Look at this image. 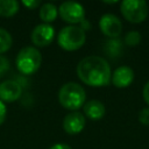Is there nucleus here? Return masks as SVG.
Returning <instances> with one entry per match:
<instances>
[{"mask_svg": "<svg viewBox=\"0 0 149 149\" xmlns=\"http://www.w3.org/2000/svg\"><path fill=\"white\" fill-rule=\"evenodd\" d=\"M77 74L79 79L94 87L106 86L111 81L112 72L107 61L99 56H87L77 65Z\"/></svg>", "mask_w": 149, "mask_h": 149, "instance_id": "f257e3e1", "label": "nucleus"}, {"mask_svg": "<svg viewBox=\"0 0 149 149\" xmlns=\"http://www.w3.org/2000/svg\"><path fill=\"white\" fill-rule=\"evenodd\" d=\"M58 100L64 108L74 112L84 106L86 100L85 90L81 85L69 81L61 87L58 92Z\"/></svg>", "mask_w": 149, "mask_h": 149, "instance_id": "f03ea898", "label": "nucleus"}, {"mask_svg": "<svg viewBox=\"0 0 149 149\" xmlns=\"http://www.w3.org/2000/svg\"><path fill=\"white\" fill-rule=\"evenodd\" d=\"M86 41L85 30L80 26H66L61 29L57 36L58 45L66 51L78 50Z\"/></svg>", "mask_w": 149, "mask_h": 149, "instance_id": "7ed1b4c3", "label": "nucleus"}, {"mask_svg": "<svg viewBox=\"0 0 149 149\" xmlns=\"http://www.w3.org/2000/svg\"><path fill=\"white\" fill-rule=\"evenodd\" d=\"M42 63V56L37 48L35 47H24L22 48L15 59L17 70L22 74H33L35 73Z\"/></svg>", "mask_w": 149, "mask_h": 149, "instance_id": "20e7f679", "label": "nucleus"}, {"mask_svg": "<svg viewBox=\"0 0 149 149\" xmlns=\"http://www.w3.org/2000/svg\"><path fill=\"white\" fill-rule=\"evenodd\" d=\"M120 10L127 21L140 23L143 22L148 15V5L143 0H123Z\"/></svg>", "mask_w": 149, "mask_h": 149, "instance_id": "39448f33", "label": "nucleus"}, {"mask_svg": "<svg viewBox=\"0 0 149 149\" xmlns=\"http://www.w3.org/2000/svg\"><path fill=\"white\" fill-rule=\"evenodd\" d=\"M58 14L63 21L76 26L77 23H81L85 20V10L84 7L74 1H65L61 3L58 8Z\"/></svg>", "mask_w": 149, "mask_h": 149, "instance_id": "423d86ee", "label": "nucleus"}, {"mask_svg": "<svg viewBox=\"0 0 149 149\" xmlns=\"http://www.w3.org/2000/svg\"><path fill=\"white\" fill-rule=\"evenodd\" d=\"M55 38V29L47 23L37 24L31 31V42L35 47L44 48L49 45Z\"/></svg>", "mask_w": 149, "mask_h": 149, "instance_id": "0eeeda50", "label": "nucleus"}, {"mask_svg": "<svg viewBox=\"0 0 149 149\" xmlns=\"http://www.w3.org/2000/svg\"><path fill=\"white\" fill-rule=\"evenodd\" d=\"M99 28L104 35L111 38H118L122 31V23L114 14H104L99 21Z\"/></svg>", "mask_w": 149, "mask_h": 149, "instance_id": "6e6552de", "label": "nucleus"}, {"mask_svg": "<svg viewBox=\"0 0 149 149\" xmlns=\"http://www.w3.org/2000/svg\"><path fill=\"white\" fill-rule=\"evenodd\" d=\"M85 123H86V120L83 113L77 111L70 112L63 119V129L65 130V133L70 135H76L84 129Z\"/></svg>", "mask_w": 149, "mask_h": 149, "instance_id": "1a4fd4ad", "label": "nucleus"}, {"mask_svg": "<svg viewBox=\"0 0 149 149\" xmlns=\"http://www.w3.org/2000/svg\"><path fill=\"white\" fill-rule=\"evenodd\" d=\"M22 93V87L16 80H5L0 84V100L2 102L16 101Z\"/></svg>", "mask_w": 149, "mask_h": 149, "instance_id": "9d476101", "label": "nucleus"}, {"mask_svg": "<svg viewBox=\"0 0 149 149\" xmlns=\"http://www.w3.org/2000/svg\"><path fill=\"white\" fill-rule=\"evenodd\" d=\"M111 80L115 87H119V88L127 87L134 80V71L129 66H126V65L119 66L112 73Z\"/></svg>", "mask_w": 149, "mask_h": 149, "instance_id": "9b49d317", "label": "nucleus"}, {"mask_svg": "<svg viewBox=\"0 0 149 149\" xmlns=\"http://www.w3.org/2000/svg\"><path fill=\"white\" fill-rule=\"evenodd\" d=\"M105 106L99 100H90L84 104V114L91 120H99L105 115Z\"/></svg>", "mask_w": 149, "mask_h": 149, "instance_id": "f8f14e48", "label": "nucleus"}, {"mask_svg": "<svg viewBox=\"0 0 149 149\" xmlns=\"http://www.w3.org/2000/svg\"><path fill=\"white\" fill-rule=\"evenodd\" d=\"M58 15V8L50 2L43 3L40 8V19L43 21V23L49 24L50 22L55 21Z\"/></svg>", "mask_w": 149, "mask_h": 149, "instance_id": "ddd939ff", "label": "nucleus"}, {"mask_svg": "<svg viewBox=\"0 0 149 149\" xmlns=\"http://www.w3.org/2000/svg\"><path fill=\"white\" fill-rule=\"evenodd\" d=\"M19 12V2L15 0H0V16L10 17Z\"/></svg>", "mask_w": 149, "mask_h": 149, "instance_id": "4468645a", "label": "nucleus"}, {"mask_svg": "<svg viewBox=\"0 0 149 149\" xmlns=\"http://www.w3.org/2000/svg\"><path fill=\"white\" fill-rule=\"evenodd\" d=\"M12 43H13V40L9 31L0 27V55L8 51L9 48L12 47Z\"/></svg>", "mask_w": 149, "mask_h": 149, "instance_id": "2eb2a0df", "label": "nucleus"}, {"mask_svg": "<svg viewBox=\"0 0 149 149\" xmlns=\"http://www.w3.org/2000/svg\"><path fill=\"white\" fill-rule=\"evenodd\" d=\"M121 49H122V43L118 38H111L106 43V48H105L106 52L108 55H111V57H114V56L120 55Z\"/></svg>", "mask_w": 149, "mask_h": 149, "instance_id": "dca6fc26", "label": "nucleus"}, {"mask_svg": "<svg viewBox=\"0 0 149 149\" xmlns=\"http://www.w3.org/2000/svg\"><path fill=\"white\" fill-rule=\"evenodd\" d=\"M140 41H141V34L136 30L128 31L125 36V43L128 47H135L140 43Z\"/></svg>", "mask_w": 149, "mask_h": 149, "instance_id": "f3484780", "label": "nucleus"}, {"mask_svg": "<svg viewBox=\"0 0 149 149\" xmlns=\"http://www.w3.org/2000/svg\"><path fill=\"white\" fill-rule=\"evenodd\" d=\"M139 121L144 126H149V107H144L140 111Z\"/></svg>", "mask_w": 149, "mask_h": 149, "instance_id": "a211bd4d", "label": "nucleus"}, {"mask_svg": "<svg viewBox=\"0 0 149 149\" xmlns=\"http://www.w3.org/2000/svg\"><path fill=\"white\" fill-rule=\"evenodd\" d=\"M9 70V62L6 57L0 55V77H2Z\"/></svg>", "mask_w": 149, "mask_h": 149, "instance_id": "6ab92c4d", "label": "nucleus"}, {"mask_svg": "<svg viewBox=\"0 0 149 149\" xmlns=\"http://www.w3.org/2000/svg\"><path fill=\"white\" fill-rule=\"evenodd\" d=\"M40 1L38 0H23L22 1V5L24 6V7H27L28 9H35V8H37L38 6H40Z\"/></svg>", "mask_w": 149, "mask_h": 149, "instance_id": "aec40b11", "label": "nucleus"}, {"mask_svg": "<svg viewBox=\"0 0 149 149\" xmlns=\"http://www.w3.org/2000/svg\"><path fill=\"white\" fill-rule=\"evenodd\" d=\"M6 115H7V108H6V105L5 102H2L0 100V125L3 123L5 119H6Z\"/></svg>", "mask_w": 149, "mask_h": 149, "instance_id": "412c9836", "label": "nucleus"}, {"mask_svg": "<svg viewBox=\"0 0 149 149\" xmlns=\"http://www.w3.org/2000/svg\"><path fill=\"white\" fill-rule=\"evenodd\" d=\"M142 94H143V99H144V101H146V102L149 105V81H148V83L144 85Z\"/></svg>", "mask_w": 149, "mask_h": 149, "instance_id": "4be33fe9", "label": "nucleus"}, {"mask_svg": "<svg viewBox=\"0 0 149 149\" xmlns=\"http://www.w3.org/2000/svg\"><path fill=\"white\" fill-rule=\"evenodd\" d=\"M49 149H72L69 144H65V143H56L54 146H51Z\"/></svg>", "mask_w": 149, "mask_h": 149, "instance_id": "5701e85b", "label": "nucleus"}, {"mask_svg": "<svg viewBox=\"0 0 149 149\" xmlns=\"http://www.w3.org/2000/svg\"><path fill=\"white\" fill-rule=\"evenodd\" d=\"M106 3H116L118 1H105Z\"/></svg>", "mask_w": 149, "mask_h": 149, "instance_id": "b1692460", "label": "nucleus"}]
</instances>
